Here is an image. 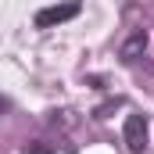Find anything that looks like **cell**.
<instances>
[{
	"label": "cell",
	"instance_id": "obj_3",
	"mask_svg": "<svg viewBox=\"0 0 154 154\" xmlns=\"http://www.w3.org/2000/svg\"><path fill=\"white\" fill-rule=\"evenodd\" d=\"M7 108H11V100H7V97H0V111H7Z\"/></svg>",
	"mask_w": 154,
	"mask_h": 154
},
{
	"label": "cell",
	"instance_id": "obj_2",
	"mask_svg": "<svg viewBox=\"0 0 154 154\" xmlns=\"http://www.w3.org/2000/svg\"><path fill=\"white\" fill-rule=\"evenodd\" d=\"M75 14H79V0H68V4H61V7H43V11L36 14V25L47 29V25L68 22V18H75Z\"/></svg>",
	"mask_w": 154,
	"mask_h": 154
},
{
	"label": "cell",
	"instance_id": "obj_1",
	"mask_svg": "<svg viewBox=\"0 0 154 154\" xmlns=\"http://www.w3.org/2000/svg\"><path fill=\"white\" fill-rule=\"evenodd\" d=\"M122 136H125V143H129L133 154H143V151H147V118H143V115H129Z\"/></svg>",
	"mask_w": 154,
	"mask_h": 154
}]
</instances>
